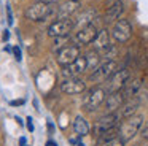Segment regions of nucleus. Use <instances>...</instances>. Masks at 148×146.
Instances as JSON below:
<instances>
[{
    "mask_svg": "<svg viewBox=\"0 0 148 146\" xmlns=\"http://www.w3.org/2000/svg\"><path fill=\"white\" fill-rule=\"evenodd\" d=\"M119 114L118 113H107L103 114L102 117H99V119L96 121V124H94V138L99 141L100 138H102L103 135H107L108 132H112V130L118 129L119 127Z\"/></svg>",
    "mask_w": 148,
    "mask_h": 146,
    "instance_id": "obj_1",
    "label": "nucleus"
},
{
    "mask_svg": "<svg viewBox=\"0 0 148 146\" xmlns=\"http://www.w3.org/2000/svg\"><path fill=\"white\" fill-rule=\"evenodd\" d=\"M145 122V117L142 114H134V116L127 117V119L123 122V126H119V130H118V135L123 141H129L132 140L137 133H140V129Z\"/></svg>",
    "mask_w": 148,
    "mask_h": 146,
    "instance_id": "obj_2",
    "label": "nucleus"
},
{
    "mask_svg": "<svg viewBox=\"0 0 148 146\" xmlns=\"http://www.w3.org/2000/svg\"><path fill=\"white\" fill-rule=\"evenodd\" d=\"M107 97V91L100 86H94V87L88 89L84 92L83 97V108L88 111V113H94L100 105H103Z\"/></svg>",
    "mask_w": 148,
    "mask_h": 146,
    "instance_id": "obj_3",
    "label": "nucleus"
},
{
    "mask_svg": "<svg viewBox=\"0 0 148 146\" xmlns=\"http://www.w3.org/2000/svg\"><path fill=\"white\" fill-rule=\"evenodd\" d=\"M51 14H56V6L54 5H48V3H42V2H35L26 10V18L29 21L34 22H40L48 19Z\"/></svg>",
    "mask_w": 148,
    "mask_h": 146,
    "instance_id": "obj_4",
    "label": "nucleus"
},
{
    "mask_svg": "<svg viewBox=\"0 0 148 146\" xmlns=\"http://www.w3.org/2000/svg\"><path fill=\"white\" fill-rule=\"evenodd\" d=\"M131 79V73H129L127 68H121L116 70L112 76L105 81V86L103 89L107 91V94H113V92H121L124 89L126 83Z\"/></svg>",
    "mask_w": 148,
    "mask_h": 146,
    "instance_id": "obj_5",
    "label": "nucleus"
},
{
    "mask_svg": "<svg viewBox=\"0 0 148 146\" xmlns=\"http://www.w3.org/2000/svg\"><path fill=\"white\" fill-rule=\"evenodd\" d=\"M118 70V62L110 60V62H102L94 72L89 73V81L92 83H105L113 73Z\"/></svg>",
    "mask_w": 148,
    "mask_h": 146,
    "instance_id": "obj_6",
    "label": "nucleus"
},
{
    "mask_svg": "<svg viewBox=\"0 0 148 146\" xmlns=\"http://www.w3.org/2000/svg\"><path fill=\"white\" fill-rule=\"evenodd\" d=\"M97 33H99V29H97L96 24H89L84 25V27H80L78 32L73 35V44L77 46H83V44H91L94 40H96Z\"/></svg>",
    "mask_w": 148,
    "mask_h": 146,
    "instance_id": "obj_7",
    "label": "nucleus"
},
{
    "mask_svg": "<svg viewBox=\"0 0 148 146\" xmlns=\"http://www.w3.org/2000/svg\"><path fill=\"white\" fill-rule=\"evenodd\" d=\"M132 37V25L127 19H118L112 27V38L116 43H126Z\"/></svg>",
    "mask_w": 148,
    "mask_h": 146,
    "instance_id": "obj_8",
    "label": "nucleus"
},
{
    "mask_svg": "<svg viewBox=\"0 0 148 146\" xmlns=\"http://www.w3.org/2000/svg\"><path fill=\"white\" fill-rule=\"evenodd\" d=\"M75 29L73 19H58L48 27V35L53 38L58 37H69L70 32Z\"/></svg>",
    "mask_w": 148,
    "mask_h": 146,
    "instance_id": "obj_9",
    "label": "nucleus"
},
{
    "mask_svg": "<svg viewBox=\"0 0 148 146\" xmlns=\"http://www.w3.org/2000/svg\"><path fill=\"white\" fill-rule=\"evenodd\" d=\"M88 72V59L86 56H80L75 62L62 67V75L65 78H78L80 75Z\"/></svg>",
    "mask_w": 148,
    "mask_h": 146,
    "instance_id": "obj_10",
    "label": "nucleus"
},
{
    "mask_svg": "<svg viewBox=\"0 0 148 146\" xmlns=\"http://www.w3.org/2000/svg\"><path fill=\"white\" fill-rule=\"evenodd\" d=\"M78 57H80V46H77V44H67L56 54V60L61 67H65L69 63L75 62Z\"/></svg>",
    "mask_w": 148,
    "mask_h": 146,
    "instance_id": "obj_11",
    "label": "nucleus"
},
{
    "mask_svg": "<svg viewBox=\"0 0 148 146\" xmlns=\"http://www.w3.org/2000/svg\"><path fill=\"white\" fill-rule=\"evenodd\" d=\"M61 91L69 95H78L88 91L86 83L80 78H67L65 81L61 83Z\"/></svg>",
    "mask_w": 148,
    "mask_h": 146,
    "instance_id": "obj_12",
    "label": "nucleus"
},
{
    "mask_svg": "<svg viewBox=\"0 0 148 146\" xmlns=\"http://www.w3.org/2000/svg\"><path fill=\"white\" fill-rule=\"evenodd\" d=\"M80 6H81L80 0H67V2H64L62 5L58 6V10H56V18L58 19H70L80 10Z\"/></svg>",
    "mask_w": 148,
    "mask_h": 146,
    "instance_id": "obj_13",
    "label": "nucleus"
},
{
    "mask_svg": "<svg viewBox=\"0 0 148 146\" xmlns=\"http://www.w3.org/2000/svg\"><path fill=\"white\" fill-rule=\"evenodd\" d=\"M123 11H124V2L123 0H115L113 3H110V6L107 8L105 14H103L105 24H115L118 19H121Z\"/></svg>",
    "mask_w": 148,
    "mask_h": 146,
    "instance_id": "obj_14",
    "label": "nucleus"
},
{
    "mask_svg": "<svg viewBox=\"0 0 148 146\" xmlns=\"http://www.w3.org/2000/svg\"><path fill=\"white\" fill-rule=\"evenodd\" d=\"M124 97H123L121 92H113V94H107L105 97V102H103V110H105V114L107 113H116L119 108L123 106L124 103Z\"/></svg>",
    "mask_w": 148,
    "mask_h": 146,
    "instance_id": "obj_15",
    "label": "nucleus"
},
{
    "mask_svg": "<svg viewBox=\"0 0 148 146\" xmlns=\"http://www.w3.org/2000/svg\"><path fill=\"white\" fill-rule=\"evenodd\" d=\"M113 38H112V33H110L107 29H100L99 33H97L96 40L92 41V46H94V51H97V53H102V51H105L107 48H110L113 44Z\"/></svg>",
    "mask_w": 148,
    "mask_h": 146,
    "instance_id": "obj_16",
    "label": "nucleus"
},
{
    "mask_svg": "<svg viewBox=\"0 0 148 146\" xmlns=\"http://www.w3.org/2000/svg\"><path fill=\"white\" fill-rule=\"evenodd\" d=\"M140 105H142V98L138 97V94H137L134 98H129V100H126L124 103H123V108H121V113H119V116L124 117V119L134 116L135 111L138 110V106H140Z\"/></svg>",
    "mask_w": 148,
    "mask_h": 146,
    "instance_id": "obj_17",
    "label": "nucleus"
},
{
    "mask_svg": "<svg viewBox=\"0 0 148 146\" xmlns=\"http://www.w3.org/2000/svg\"><path fill=\"white\" fill-rule=\"evenodd\" d=\"M140 87H142V78H131L127 83H126L124 89L121 91V94H123V97H124V100L134 98L135 95L138 94Z\"/></svg>",
    "mask_w": 148,
    "mask_h": 146,
    "instance_id": "obj_18",
    "label": "nucleus"
},
{
    "mask_svg": "<svg viewBox=\"0 0 148 146\" xmlns=\"http://www.w3.org/2000/svg\"><path fill=\"white\" fill-rule=\"evenodd\" d=\"M97 19V11H94V10H86L84 13H81V14H78L77 18L73 19L75 22V27H84V25H89V24H94V21Z\"/></svg>",
    "mask_w": 148,
    "mask_h": 146,
    "instance_id": "obj_19",
    "label": "nucleus"
},
{
    "mask_svg": "<svg viewBox=\"0 0 148 146\" xmlns=\"http://www.w3.org/2000/svg\"><path fill=\"white\" fill-rule=\"evenodd\" d=\"M89 130H91L89 122H88L83 116H77V117H75V121H73V132L77 133V136L83 138V136H86L88 133H89Z\"/></svg>",
    "mask_w": 148,
    "mask_h": 146,
    "instance_id": "obj_20",
    "label": "nucleus"
},
{
    "mask_svg": "<svg viewBox=\"0 0 148 146\" xmlns=\"http://www.w3.org/2000/svg\"><path fill=\"white\" fill-rule=\"evenodd\" d=\"M86 59H88V72H94V70L102 63L100 53H97V51H91V53H88Z\"/></svg>",
    "mask_w": 148,
    "mask_h": 146,
    "instance_id": "obj_21",
    "label": "nucleus"
},
{
    "mask_svg": "<svg viewBox=\"0 0 148 146\" xmlns=\"http://www.w3.org/2000/svg\"><path fill=\"white\" fill-rule=\"evenodd\" d=\"M116 56H118V48H116L115 44H112L110 48H107L105 51H102V53H100V59H102V62H110V60H115Z\"/></svg>",
    "mask_w": 148,
    "mask_h": 146,
    "instance_id": "obj_22",
    "label": "nucleus"
},
{
    "mask_svg": "<svg viewBox=\"0 0 148 146\" xmlns=\"http://www.w3.org/2000/svg\"><path fill=\"white\" fill-rule=\"evenodd\" d=\"M65 41H69V37H58V38H54V51H61L62 48L67 46V44H64Z\"/></svg>",
    "mask_w": 148,
    "mask_h": 146,
    "instance_id": "obj_23",
    "label": "nucleus"
},
{
    "mask_svg": "<svg viewBox=\"0 0 148 146\" xmlns=\"http://www.w3.org/2000/svg\"><path fill=\"white\" fill-rule=\"evenodd\" d=\"M99 146H124V141H123L119 136H116V138L110 140V141H105V143H100Z\"/></svg>",
    "mask_w": 148,
    "mask_h": 146,
    "instance_id": "obj_24",
    "label": "nucleus"
},
{
    "mask_svg": "<svg viewBox=\"0 0 148 146\" xmlns=\"http://www.w3.org/2000/svg\"><path fill=\"white\" fill-rule=\"evenodd\" d=\"M140 136H142V138H145V140L148 138V121H145L143 126H142V129H140Z\"/></svg>",
    "mask_w": 148,
    "mask_h": 146,
    "instance_id": "obj_25",
    "label": "nucleus"
},
{
    "mask_svg": "<svg viewBox=\"0 0 148 146\" xmlns=\"http://www.w3.org/2000/svg\"><path fill=\"white\" fill-rule=\"evenodd\" d=\"M7 16H8V24H13V14H11V8L10 5H7Z\"/></svg>",
    "mask_w": 148,
    "mask_h": 146,
    "instance_id": "obj_26",
    "label": "nucleus"
},
{
    "mask_svg": "<svg viewBox=\"0 0 148 146\" xmlns=\"http://www.w3.org/2000/svg\"><path fill=\"white\" fill-rule=\"evenodd\" d=\"M13 54H14V57H16V60H21V49L18 46L13 48Z\"/></svg>",
    "mask_w": 148,
    "mask_h": 146,
    "instance_id": "obj_27",
    "label": "nucleus"
},
{
    "mask_svg": "<svg viewBox=\"0 0 148 146\" xmlns=\"http://www.w3.org/2000/svg\"><path fill=\"white\" fill-rule=\"evenodd\" d=\"M35 2H42V3H48V5H56L59 0H35Z\"/></svg>",
    "mask_w": 148,
    "mask_h": 146,
    "instance_id": "obj_28",
    "label": "nucleus"
},
{
    "mask_svg": "<svg viewBox=\"0 0 148 146\" xmlns=\"http://www.w3.org/2000/svg\"><path fill=\"white\" fill-rule=\"evenodd\" d=\"M27 129L30 132H34V124H32V117H27Z\"/></svg>",
    "mask_w": 148,
    "mask_h": 146,
    "instance_id": "obj_29",
    "label": "nucleus"
},
{
    "mask_svg": "<svg viewBox=\"0 0 148 146\" xmlns=\"http://www.w3.org/2000/svg\"><path fill=\"white\" fill-rule=\"evenodd\" d=\"M8 37H10V33H8V30H5V32H3V41H7Z\"/></svg>",
    "mask_w": 148,
    "mask_h": 146,
    "instance_id": "obj_30",
    "label": "nucleus"
},
{
    "mask_svg": "<svg viewBox=\"0 0 148 146\" xmlns=\"http://www.w3.org/2000/svg\"><path fill=\"white\" fill-rule=\"evenodd\" d=\"M46 146H58V145H56L53 140H49V141H46Z\"/></svg>",
    "mask_w": 148,
    "mask_h": 146,
    "instance_id": "obj_31",
    "label": "nucleus"
},
{
    "mask_svg": "<svg viewBox=\"0 0 148 146\" xmlns=\"http://www.w3.org/2000/svg\"><path fill=\"white\" fill-rule=\"evenodd\" d=\"M24 100H16V102H11V105H23Z\"/></svg>",
    "mask_w": 148,
    "mask_h": 146,
    "instance_id": "obj_32",
    "label": "nucleus"
},
{
    "mask_svg": "<svg viewBox=\"0 0 148 146\" xmlns=\"http://www.w3.org/2000/svg\"><path fill=\"white\" fill-rule=\"evenodd\" d=\"M143 146H148V138L145 140V145H143Z\"/></svg>",
    "mask_w": 148,
    "mask_h": 146,
    "instance_id": "obj_33",
    "label": "nucleus"
}]
</instances>
